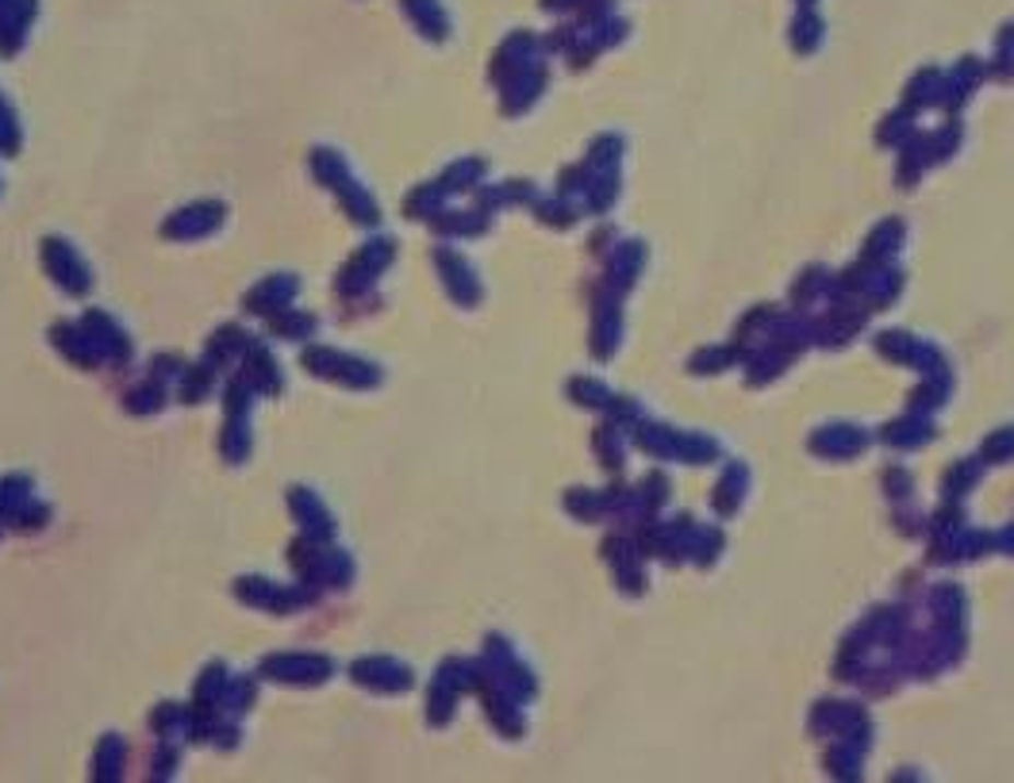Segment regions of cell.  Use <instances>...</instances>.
Instances as JSON below:
<instances>
[{
  "label": "cell",
  "instance_id": "1",
  "mask_svg": "<svg viewBox=\"0 0 1014 783\" xmlns=\"http://www.w3.org/2000/svg\"><path fill=\"white\" fill-rule=\"evenodd\" d=\"M312 170L315 177L323 180L327 188H335L338 196H342V204H347L350 220L354 223H377V204L370 200V192H365L362 185H358L354 177H350L347 162L338 157V150H315L312 154Z\"/></svg>",
  "mask_w": 1014,
  "mask_h": 783
},
{
  "label": "cell",
  "instance_id": "2",
  "mask_svg": "<svg viewBox=\"0 0 1014 783\" xmlns=\"http://www.w3.org/2000/svg\"><path fill=\"white\" fill-rule=\"evenodd\" d=\"M304 365L312 369L315 376H327V381L350 384V388H373L381 381L377 365L362 358H350L342 350H327V346H315V350L304 353Z\"/></svg>",
  "mask_w": 1014,
  "mask_h": 783
},
{
  "label": "cell",
  "instance_id": "3",
  "mask_svg": "<svg viewBox=\"0 0 1014 783\" xmlns=\"http://www.w3.org/2000/svg\"><path fill=\"white\" fill-rule=\"evenodd\" d=\"M43 258H47V269L55 273V281L62 284L70 296H85L89 292V266L81 261V254L73 250L66 238H47L43 243Z\"/></svg>",
  "mask_w": 1014,
  "mask_h": 783
},
{
  "label": "cell",
  "instance_id": "4",
  "mask_svg": "<svg viewBox=\"0 0 1014 783\" xmlns=\"http://www.w3.org/2000/svg\"><path fill=\"white\" fill-rule=\"evenodd\" d=\"M223 215H228V208L223 204H215V200H200V204H189V208H182V212L170 215L165 227H162V235L165 238H205L220 227Z\"/></svg>",
  "mask_w": 1014,
  "mask_h": 783
},
{
  "label": "cell",
  "instance_id": "5",
  "mask_svg": "<svg viewBox=\"0 0 1014 783\" xmlns=\"http://www.w3.org/2000/svg\"><path fill=\"white\" fill-rule=\"evenodd\" d=\"M393 243H385V238H377V243H365L362 250L354 254V258L347 261V269H342V277H338V289L342 292H362L373 284V273H381V269L388 266V258H393Z\"/></svg>",
  "mask_w": 1014,
  "mask_h": 783
},
{
  "label": "cell",
  "instance_id": "6",
  "mask_svg": "<svg viewBox=\"0 0 1014 783\" xmlns=\"http://www.w3.org/2000/svg\"><path fill=\"white\" fill-rule=\"evenodd\" d=\"M81 327L89 330V338L96 342L101 358H116V361H127V358H131V342H127V335H124V330H119L116 323H112L104 312H89L85 319H81Z\"/></svg>",
  "mask_w": 1014,
  "mask_h": 783
},
{
  "label": "cell",
  "instance_id": "7",
  "mask_svg": "<svg viewBox=\"0 0 1014 783\" xmlns=\"http://www.w3.org/2000/svg\"><path fill=\"white\" fill-rule=\"evenodd\" d=\"M292 296H296V281H292L289 273H277V277H269V281H261L258 289L246 296V307H250V312H258V315L284 312Z\"/></svg>",
  "mask_w": 1014,
  "mask_h": 783
},
{
  "label": "cell",
  "instance_id": "8",
  "mask_svg": "<svg viewBox=\"0 0 1014 783\" xmlns=\"http://www.w3.org/2000/svg\"><path fill=\"white\" fill-rule=\"evenodd\" d=\"M55 342L62 346V353L70 361H78V365H96L101 361V350H96V342L89 338V330L81 327H70V323H58L55 327Z\"/></svg>",
  "mask_w": 1014,
  "mask_h": 783
},
{
  "label": "cell",
  "instance_id": "9",
  "mask_svg": "<svg viewBox=\"0 0 1014 783\" xmlns=\"http://www.w3.org/2000/svg\"><path fill=\"white\" fill-rule=\"evenodd\" d=\"M35 0H12V12H9V20H4V27H0V50L4 55H16L20 50V43L27 39V27H32V20H35Z\"/></svg>",
  "mask_w": 1014,
  "mask_h": 783
},
{
  "label": "cell",
  "instance_id": "10",
  "mask_svg": "<svg viewBox=\"0 0 1014 783\" xmlns=\"http://www.w3.org/2000/svg\"><path fill=\"white\" fill-rule=\"evenodd\" d=\"M246 381H250L258 392H281V373H277L273 353H266L261 346H254L250 369H246Z\"/></svg>",
  "mask_w": 1014,
  "mask_h": 783
},
{
  "label": "cell",
  "instance_id": "11",
  "mask_svg": "<svg viewBox=\"0 0 1014 783\" xmlns=\"http://www.w3.org/2000/svg\"><path fill=\"white\" fill-rule=\"evenodd\" d=\"M404 9L411 12V20H416L431 39H442V35H446V16H442V9L434 0H404Z\"/></svg>",
  "mask_w": 1014,
  "mask_h": 783
},
{
  "label": "cell",
  "instance_id": "12",
  "mask_svg": "<svg viewBox=\"0 0 1014 783\" xmlns=\"http://www.w3.org/2000/svg\"><path fill=\"white\" fill-rule=\"evenodd\" d=\"M273 330L281 338H307L315 330V319L312 315H300V312H289V307H284L281 319L273 323Z\"/></svg>",
  "mask_w": 1014,
  "mask_h": 783
},
{
  "label": "cell",
  "instance_id": "13",
  "mask_svg": "<svg viewBox=\"0 0 1014 783\" xmlns=\"http://www.w3.org/2000/svg\"><path fill=\"white\" fill-rule=\"evenodd\" d=\"M20 142V127H16V116H12V108L4 101H0V150L9 154V150H16Z\"/></svg>",
  "mask_w": 1014,
  "mask_h": 783
},
{
  "label": "cell",
  "instance_id": "14",
  "mask_svg": "<svg viewBox=\"0 0 1014 783\" xmlns=\"http://www.w3.org/2000/svg\"><path fill=\"white\" fill-rule=\"evenodd\" d=\"M12 12V0H0V27H4V20H9Z\"/></svg>",
  "mask_w": 1014,
  "mask_h": 783
}]
</instances>
